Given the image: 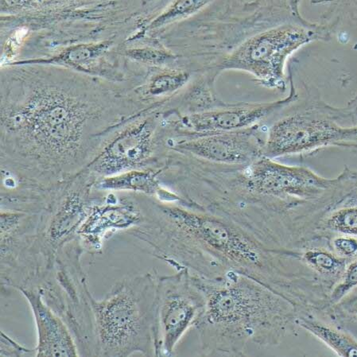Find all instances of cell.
Segmentation results:
<instances>
[{
  "label": "cell",
  "instance_id": "cell-1",
  "mask_svg": "<svg viewBox=\"0 0 357 357\" xmlns=\"http://www.w3.org/2000/svg\"><path fill=\"white\" fill-rule=\"evenodd\" d=\"M154 216L127 234L175 271L206 279L245 275L280 294L298 311L322 301L319 278L293 251L272 247L228 218L204 209L157 201Z\"/></svg>",
  "mask_w": 357,
  "mask_h": 357
},
{
  "label": "cell",
  "instance_id": "cell-2",
  "mask_svg": "<svg viewBox=\"0 0 357 357\" xmlns=\"http://www.w3.org/2000/svg\"><path fill=\"white\" fill-rule=\"evenodd\" d=\"M1 127L31 155L63 166L82 154L96 111L75 77L56 76L45 66H6Z\"/></svg>",
  "mask_w": 357,
  "mask_h": 357
},
{
  "label": "cell",
  "instance_id": "cell-3",
  "mask_svg": "<svg viewBox=\"0 0 357 357\" xmlns=\"http://www.w3.org/2000/svg\"><path fill=\"white\" fill-rule=\"evenodd\" d=\"M195 276L206 297L195 327L202 356H245L249 344L275 347L298 331L296 305L262 283L238 274Z\"/></svg>",
  "mask_w": 357,
  "mask_h": 357
},
{
  "label": "cell",
  "instance_id": "cell-4",
  "mask_svg": "<svg viewBox=\"0 0 357 357\" xmlns=\"http://www.w3.org/2000/svg\"><path fill=\"white\" fill-rule=\"evenodd\" d=\"M158 0H1V38L22 47L127 38Z\"/></svg>",
  "mask_w": 357,
  "mask_h": 357
},
{
  "label": "cell",
  "instance_id": "cell-5",
  "mask_svg": "<svg viewBox=\"0 0 357 357\" xmlns=\"http://www.w3.org/2000/svg\"><path fill=\"white\" fill-rule=\"evenodd\" d=\"M157 280L152 273L127 277L101 300L93 296L96 356H155Z\"/></svg>",
  "mask_w": 357,
  "mask_h": 357
},
{
  "label": "cell",
  "instance_id": "cell-6",
  "mask_svg": "<svg viewBox=\"0 0 357 357\" xmlns=\"http://www.w3.org/2000/svg\"><path fill=\"white\" fill-rule=\"evenodd\" d=\"M331 180L307 167L284 165L264 155L246 166L237 187L265 208L261 239L277 247L289 219L298 208L319 198Z\"/></svg>",
  "mask_w": 357,
  "mask_h": 357
},
{
  "label": "cell",
  "instance_id": "cell-7",
  "mask_svg": "<svg viewBox=\"0 0 357 357\" xmlns=\"http://www.w3.org/2000/svg\"><path fill=\"white\" fill-rule=\"evenodd\" d=\"M331 147L357 154V93L343 107L317 98L281 117L268 130L264 155H313Z\"/></svg>",
  "mask_w": 357,
  "mask_h": 357
},
{
  "label": "cell",
  "instance_id": "cell-8",
  "mask_svg": "<svg viewBox=\"0 0 357 357\" xmlns=\"http://www.w3.org/2000/svg\"><path fill=\"white\" fill-rule=\"evenodd\" d=\"M84 253L77 239L56 255L54 262L35 287L49 307L69 327L80 356H96L93 294L82 268Z\"/></svg>",
  "mask_w": 357,
  "mask_h": 357
},
{
  "label": "cell",
  "instance_id": "cell-9",
  "mask_svg": "<svg viewBox=\"0 0 357 357\" xmlns=\"http://www.w3.org/2000/svg\"><path fill=\"white\" fill-rule=\"evenodd\" d=\"M325 26L310 24L302 17L272 26L251 47L220 59L213 68L218 73L242 71L265 88L285 91L287 59L298 49L315 40L330 38Z\"/></svg>",
  "mask_w": 357,
  "mask_h": 357
},
{
  "label": "cell",
  "instance_id": "cell-10",
  "mask_svg": "<svg viewBox=\"0 0 357 357\" xmlns=\"http://www.w3.org/2000/svg\"><path fill=\"white\" fill-rule=\"evenodd\" d=\"M294 250L324 247L337 236L357 239V171L345 167L316 200L305 206L292 225Z\"/></svg>",
  "mask_w": 357,
  "mask_h": 357
},
{
  "label": "cell",
  "instance_id": "cell-11",
  "mask_svg": "<svg viewBox=\"0 0 357 357\" xmlns=\"http://www.w3.org/2000/svg\"><path fill=\"white\" fill-rule=\"evenodd\" d=\"M206 297L189 270L158 277L155 307V356H172L181 340L205 310Z\"/></svg>",
  "mask_w": 357,
  "mask_h": 357
},
{
  "label": "cell",
  "instance_id": "cell-12",
  "mask_svg": "<svg viewBox=\"0 0 357 357\" xmlns=\"http://www.w3.org/2000/svg\"><path fill=\"white\" fill-rule=\"evenodd\" d=\"M39 218L36 214L3 209L0 278L5 289L36 287L47 271L37 245Z\"/></svg>",
  "mask_w": 357,
  "mask_h": 357
},
{
  "label": "cell",
  "instance_id": "cell-13",
  "mask_svg": "<svg viewBox=\"0 0 357 357\" xmlns=\"http://www.w3.org/2000/svg\"><path fill=\"white\" fill-rule=\"evenodd\" d=\"M93 185L82 180L72 181L56 197L48 213L39 218L37 245L48 268L61 249L77 239L93 204L90 200Z\"/></svg>",
  "mask_w": 357,
  "mask_h": 357
},
{
  "label": "cell",
  "instance_id": "cell-14",
  "mask_svg": "<svg viewBox=\"0 0 357 357\" xmlns=\"http://www.w3.org/2000/svg\"><path fill=\"white\" fill-rule=\"evenodd\" d=\"M257 126L236 131L190 135L169 141L174 151L229 165H250L264 156L267 132Z\"/></svg>",
  "mask_w": 357,
  "mask_h": 357
},
{
  "label": "cell",
  "instance_id": "cell-15",
  "mask_svg": "<svg viewBox=\"0 0 357 357\" xmlns=\"http://www.w3.org/2000/svg\"><path fill=\"white\" fill-rule=\"evenodd\" d=\"M123 42L122 38H109L100 41L75 43L56 50L49 56L17 60L6 66H56L109 81H122L117 55L121 54Z\"/></svg>",
  "mask_w": 357,
  "mask_h": 357
},
{
  "label": "cell",
  "instance_id": "cell-16",
  "mask_svg": "<svg viewBox=\"0 0 357 357\" xmlns=\"http://www.w3.org/2000/svg\"><path fill=\"white\" fill-rule=\"evenodd\" d=\"M290 80V93L284 98L264 103H241L192 112L181 119V126L191 135L231 132L257 126L298 100V94L291 77Z\"/></svg>",
  "mask_w": 357,
  "mask_h": 357
},
{
  "label": "cell",
  "instance_id": "cell-17",
  "mask_svg": "<svg viewBox=\"0 0 357 357\" xmlns=\"http://www.w3.org/2000/svg\"><path fill=\"white\" fill-rule=\"evenodd\" d=\"M145 212L132 198L106 197L104 203L93 204L79 229L77 239L84 252L100 255L105 243L119 231L128 232L143 224Z\"/></svg>",
  "mask_w": 357,
  "mask_h": 357
},
{
  "label": "cell",
  "instance_id": "cell-18",
  "mask_svg": "<svg viewBox=\"0 0 357 357\" xmlns=\"http://www.w3.org/2000/svg\"><path fill=\"white\" fill-rule=\"evenodd\" d=\"M156 124L154 120L135 123L116 136L91 163L96 174L105 178L142 169L154 154Z\"/></svg>",
  "mask_w": 357,
  "mask_h": 357
},
{
  "label": "cell",
  "instance_id": "cell-19",
  "mask_svg": "<svg viewBox=\"0 0 357 357\" xmlns=\"http://www.w3.org/2000/svg\"><path fill=\"white\" fill-rule=\"evenodd\" d=\"M26 300L37 331L36 356H80L75 337L66 322L44 301L36 287L19 291Z\"/></svg>",
  "mask_w": 357,
  "mask_h": 357
},
{
  "label": "cell",
  "instance_id": "cell-20",
  "mask_svg": "<svg viewBox=\"0 0 357 357\" xmlns=\"http://www.w3.org/2000/svg\"><path fill=\"white\" fill-rule=\"evenodd\" d=\"M94 185L96 189L104 191L133 192L135 194L155 197L157 201L163 203L180 205L187 204L183 197L164 187L158 179L157 173L151 169H132L103 178Z\"/></svg>",
  "mask_w": 357,
  "mask_h": 357
},
{
  "label": "cell",
  "instance_id": "cell-21",
  "mask_svg": "<svg viewBox=\"0 0 357 357\" xmlns=\"http://www.w3.org/2000/svg\"><path fill=\"white\" fill-rule=\"evenodd\" d=\"M216 0H160L156 9L126 41L144 36L158 38L173 25L199 14Z\"/></svg>",
  "mask_w": 357,
  "mask_h": 357
},
{
  "label": "cell",
  "instance_id": "cell-22",
  "mask_svg": "<svg viewBox=\"0 0 357 357\" xmlns=\"http://www.w3.org/2000/svg\"><path fill=\"white\" fill-rule=\"evenodd\" d=\"M121 54L136 64L151 68L178 66L180 59L160 38L149 36L124 41Z\"/></svg>",
  "mask_w": 357,
  "mask_h": 357
},
{
  "label": "cell",
  "instance_id": "cell-23",
  "mask_svg": "<svg viewBox=\"0 0 357 357\" xmlns=\"http://www.w3.org/2000/svg\"><path fill=\"white\" fill-rule=\"evenodd\" d=\"M300 328L307 331L339 356H357V340L347 332L320 317L299 314Z\"/></svg>",
  "mask_w": 357,
  "mask_h": 357
},
{
  "label": "cell",
  "instance_id": "cell-24",
  "mask_svg": "<svg viewBox=\"0 0 357 357\" xmlns=\"http://www.w3.org/2000/svg\"><path fill=\"white\" fill-rule=\"evenodd\" d=\"M192 73L183 67H155L146 77L140 92L151 98H161L183 89L191 80Z\"/></svg>",
  "mask_w": 357,
  "mask_h": 357
},
{
  "label": "cell",
  "instance_id": "cell-25",
  "mask_svg": "<svg viewBox=\"0 0 357 357\" xmlns=\"http://www.w3.org/2000/svg\"><path fill=\"white\" fill-rule=\"evenodd\" d=\"M320 317L357 337V289L328 307Z\"/></svg>",
  "mask_w": 357,
  "mask_h": 357
},
{
  "label": "cell",
  "instance_id": "cell-26",
  "mask_svg": "<svg viewBox=\"0 0 357 357\" xmlns=\"http://www.w3.org/2000/svg\"><path fill=\"white\" fill-rule=\"evenodd\" d=\"M0 356H36L35 349H29L16 342L15 340L1 333L0 341Z\"/></svg>",
  "mask_w": 357,
  "mask_h": 357
},
{
  "label": "cell",
  "instance_id": "cell-27",
  "mask_svg": "<svg viewBox=\"0 0 357 357\" xmlns=\"http://www.w3.org/2000/svg\"><path fill=\"white\" fill-rule=\"evenodd\" d=\"M263 1L272 2V3H281L285 0H263Z\"/></svg>",
  "mask_w": 357,
  "mask_h": 357
}]
</instances>
